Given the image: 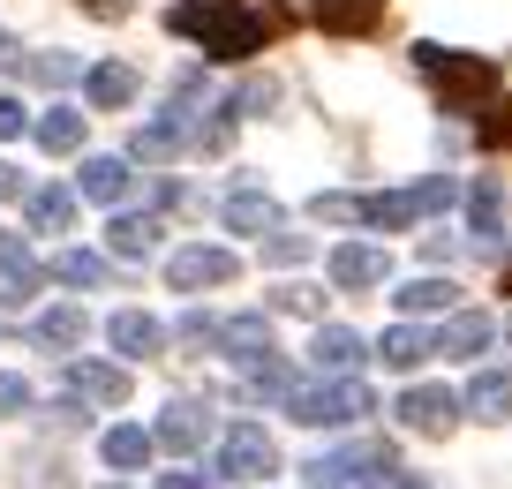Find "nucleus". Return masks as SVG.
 <instances>
[{"label": "nucleus", "mask_w": 512, "mask_h": 489, "mask_svg": "<svg viewBox=\"0 0 512 489\" xmlns=\"http://www.w3.org/2000/svg\"><path fill=\"white\" fill-rule=\"evenodd\" d=\"M166 31L196 38L211 61H249V53H264V38L279 31V16L272 8H249V0H174V8H166Z\"/></svg>", "instance_id": "f257e3e1"}, {"label": "nucleus", "mask_w": 512, "mask_h": 489, "mask_svg": "<svg viewBox=\"0 0 512 489\" xmlns=\"http://www.w3.org/2000/svg\"><path fill=\"white\" fill-rule=\"evenodd\" d=\"M415 68L445 91V113H482L505 91V68L482 61V53H452V46H415Z\"/></svg>", "instance_id": "f03ea898"}, {"label": "nucleus", "mask_w": 512, "mask_h": 489, "mask_svg": "<svg viewBox=\"0 0 512 489\" xmlns=\"http://www.w3.org/2000/svg\"><path fill=\"white\" fill-rule=\"evenodd\" d=\"M287 414H294L302 429H354L362 414H377V399H369V384L332 377V384H294Z\"/></svg>", "instance_id": "7ed1b4c3"}, {"label": "nucleus", "mask_w": 512, "mask_h": 489, "mask_svg": "<svg viewBox=\"0 0 512 489\" xmlns=\"http://www.w3.org/2000/svg\"><path fill=\"white\" fill-rule=\"evenodd\" d=\"M392 444L384 437H369V444H354V452H317L309 459V489H392Z\"/></svg>", "instance_id": "20e7f679"}, {"label": "nucleus", "mask_w": 512, "mask_h": 489, "mask_svg": "<svg viewBox=\"0 0 512 489\" xmlns=\"http://www.w3.org/2000/svg\"><path fill=\"white\" fill-rule=\"evenodd\" d=\"M272 467H279V452H272V437H264V422H226L219 474H234V482H264Z\"/></svg>", "instance_id": "39448f33"}, {"label": "nucleus", "mask_w": 512, "mask_h": 489, "mask_svg": "<svg viewBox=\"0 0 512 489\" xmlns=\"http://www.w3.org/2000/svg\"><path fill=\"white\" fill-rule=\"evenodd\" d=\"M234 249H204V241H196V249H174L166 256V286H174V294H204V286H226L234 279Z\"/></svg>", "instance_id": "423d86ee"}, {"label": "nucleus", "mask_w": 512, "mask_h": 489, "mask_svg": "<svg viewBox=\"0 0 512 489\" xmlns=\"http://www.w3.org/2000/svg\"><path fill=\"white\" fill-rule=\"evenodd\" d=\"M460 407H467V399H460V392H445V384H415V392L400 399V422L415 429V437H452Z\"/></svg>", "instance_id": "0eeeda50"}, {"label": "nucleus", "mask_w": 512, "mask_h": 489, "mask_svg": "<svg viewBox=\"0 0 512 489\" xmlns=\"http://www.w3.org/2000/svg\"><path fill=\"white\" fill-rule=\"evenodd\" d=\"M46 279H53V271L38 264V256L23 249L16 234H0V309H23V301H31Z\"/></svg>", "instance_id": "6e6552de"}, {"label": "nucleus", "mask_w": 512, "mask_h": 489, "mask_svg": "<svg viewBox=\"0 0 512 489\" xmlns=\"http://www.w3.org/2000/svg\"><path fill=\"white\" fill-rule=\"evenodd\" d=\"M309 362H317V377H354V369L369 362V339L347 332V324H317V339H309Z\"/></svg>", "instance_id": "1a4fd4ad"}, {"label": "nucleus", "mask_w": 512, "mask_h": 489, "mask_svg": "<svg viewBox=\"0 0 512 489\" xmlns=\"http://www.w3.org/2000/svg\"><path fill=\"white\" fill-rule=\"evenodd\" d=\"M196 128H204V121H196L189 106H166L159 121H144V128H136V143H128V151H136V158H151V166H159V158H174L181 143H196Z\"/></svg>", "instance_id": "9d476101"}, {"label": "nucleus", "mask_w": 512, "mask_h": 489, "mask_svg": "<svg viewBox=\"0 0 512 489\" xmlns=\"http://www.w3.org/2000/svg\"><path fill=\"white\" fill-rule=\"evenodd\" d=\"M68 399H91V407H121L128 399V369L121 362H68Z\"/></svg>", "instance_id": "9b49d317"}, {"label": "nucleus", "mask_w": 512, "mask_h": 489, "mask_svg": "<svg viewBox=\"0 0 512 489\" xmlns=\"http://www.w3.org/2000/svg\"><path fill=\"white\" fill-rule=\"evenodd\" d=\"M384 271H392V256L369 249V241H339V249H332V286H347V294L384 286Z\"/></svg>", "instance_id": "f8f14e48"}, {"label": "nucleus", "mask_w": 512, "mask_h": 489, "mask_svg": "<svg viewBox=\"0 0 512 489\" xmlns=\"http://www.w3.org/2000/svg\"><path fill=\"white\" fill-rule=\"evenodd\" d=\"M128 189H136V174H128V158H83V174H76V196H91V204L121 211Z\"/></svg>", "instance_id": "ddd939ff"}, {"label": "nucleus", "mask_w": 512, "mask_h": 489, "mask_svg": "<svg viewBox=\"0 0 512 489\" xmlns=\"http://www.w3.org/2000/svg\"><path fill=\"white\" fill-rule=\"evenodd\" d=\"M106 339H113V354H128V362H151V354L166 347L159 316H144V309H121V316H106Z\"/></svg>", "instance_id": "4468645a"}, {"label": "nucleus", "mask_w": 512, "mask_h": 489, "mask_svg": "<svg viewBox=\"0 0 512 489\" xmlns=\"http://www.w3.org/2000/svg\"><path fill=\"white\" fill-rule=\"evenodd\" d=\"M159 234L166 226L151 219V211H121V219L106 226V249L121 256V264H144V256H159Z\"/></svg>", "instance_id": "2eb2a0df"}, {"label": "nucleus", "mask_w": 512, "mask_h": 489, "mask_svg": "<svg viewBox=\"0 0 512 489\" xmlns=\"http://www.w3.org/2000/svg\"><path fill=\"white\" fill-rule=\"evenodd\" d=\"M151 437H159V452H196V444L211 437V414L196 407V399H174V407L159 414V429H151Z\"/></svg>", "instance_id": "dca6fc26"}, {"label": "nucleus", "mask_w": 512, "mask_h": 489, "mask_svg": "<svg viewBox=\"0 0 512 489\" xmlns=\"http://www.w3.org/2000/svg\"><path fill=\"white\" fill-rule=\"evenodd\" d=\"M83 98H91L98 113H121L128 98H136V68H128V61H98V68H83Z\"/></svg>", "instance_id": "f3484780"}, {"label": "nucleus", "mask_w": 512, "mask_h": 489, "mask_svg": "<svg viewBox=\"0 0 512 489\" xmlns=\"http://www.w3.org/2000/svg\"><path fill=\"white\" fill-rule=\"evenodd\" d=\"M309 16H317L324 31H339V38H362V31L384 23V0H309Z\"/></svg>", "instance_id": "a211bd4d"}, {"label": "nucleus", "mask_w": 512, "mask_h": 489, "mask_svg": "<svg viewBox=\"0 0 512 489\" xmlns=\"http://www.w3.org/2000/svg\"><path fill=\"white\" fill-rule=\"evenodd\" d=\"M219 347L234 354V362H264V354H272V316H226L219 324Z\"/></svg>", "instance_id": "6ab92c4d"}, {"label": "nucleus", "mask_w": 512, "mask_h": 489, "mask_svg": "<svg viewBox=\"0 0 512 489\" xmlns=\"http://www.w3.org/2000/svg\"><path fill=\"white\" fill-rule=\"evenodd\" d=\"M226 226L264 241V234H279V204H272L264 189H234V196H226Z\"/></svg>", "instance_id": "aec40b11"}, {"label": "nucleus", "mask_w": 512, "mask_h": 489, "mask_svg": "<svg viewBox=\"0 0 512 489\" xmlns=\"http://www.w3.org/2000/svg\"><path fill=\"white\" fill-rule=\"evenodd\" d=\"M98 452H106V467L136 474V467H151V452H159V437H151V429H136V422H121V429H106V437H98Z\"/></svg>", "instance_id": "412c9836"}, {"label": "nucleus", "mask_w": 512, "mask_h": 489, "mask_svg": "<svg viewBox=\"0 0 512 489\" xmlns=\"http://www.w3.org/2000/svg\"><path fill=\"white\" fill-rule=\"evenodd\" d=\"M467 414L475 422H512V369H482L467 384Z\"/></svg>", "instance_id": "4be33fe9"}, {"label": "nucleus", "mask_w": 512, "mask_h": 489, "mask_svg": "<svg viewBox=\"0 0 512 489\" xmlns=\"http://www.w3.org/2000/svg\"><path fill=\"white\" fill-rule=\"evenodd\" d=\"M430 354H437V339L415 332V324H392V332L377 339V362H384V369H422Z\"/></svg>", "instance_id": "5701e85b"}, {"label": "nucleus", "mask_w": 512, "mask_h": 489, "mask_svg": "<svg viewBox=\"0 0 512 489\" xmlns=\"http://www.w3.org/2000/svg\"><path fill=\"white\" fill-rule=\"evenodd\" d=\"M83 332H91V324H83V309H68V301H61V309H46V316L31 324V339H38L46 354H76Z\"/></svg>", "instance_id": "b1692460"}, {"label": "nucleus", "mask_w": 512, "mask_h": 489, "mask_svg": "<svg viewBox=\"0 0 512 489\" xmlns=\"http://www.w3.org/2000/svg\"><path fill=\"white\" fill-rule=\"evenodd\" d=\"M31 136L46 143L53 158H68V151H83V113L76 106H53V113H38V121H31Z\"/></svg>", "instance_id": "393cba45"}, {"label": "nucleus", "mask_w": 512, "mask_h": 489, "mask_svg": "<svg viewBox=\"0 0 512 489\" xmlns=\"http://www.w3.org/2000/svg\"><path fill=\"white\" fill-rule=\"evenodd\" d=\"M490 332H497V324L482 309H460L445 332H437V354H482V347H490Z\"/></svg>", "instance_id": "a878e982"}, {"label": "nucleus", "mask_w": 512, "mask_h": 489, "mask_svg": "<svg viewBox=\"0 0 512 489\" xmlns=\"http://www.w3.org/2000/svg\"><path fill=\"white\" fill-rule=\"evenodd\" d=\"M23 211H31L38 234H68V226H76V196H68V189H31Z\"/></svg>", "instance_id": "bb28decb"}, {"label": "nucleus", "mask_w": 512, "mask_h": 489, "mask_svg": "<svg viewBox=\"0 0 512 489\" xmlns=\"http://www.w3.org/2000/svg\"><path fill=\"white\" fill-rule=\"evenodd\" d=\"M46 271H53L61 286H106V279H113V264H106V256H91V249H61Z\"/></svg>", "instance_id": "cd10ccee"}, {"label": "nucleus", "mask_w": 512, "mask_h": 489, "mask_svg": "<svg viewBox=\"0 0 512 489\" xmlns=\"http://www.w3.org/2000/svg\"><path fill=\"white\" fill-rule=\"evenodd\" d=\"M241 399H294V369L287 362H249V377H241Z\"/></svg>", "instance_id": "c85d7f7f"}, {"label": "nucleus", "mask_w": 512, "mask_h": 489, "mask_svg": "<svg viewBox=\"0 0 512 489\" xmlns=\"http://www.w3.org/2000/svg\"><path fill=\"white\" fill-rule=\"evenodd\" d=\"M467 226H475V234H497V226H505V189H497V181H475V196H467Z\"/></svg>", "instance_id": "c756f323"}, {"label": "nucleus", "mask_w": 512, "mask_h": 489, "mask_svg": "<svg viewBox=\"0 0 512 489\" xmlns=\"http://www.w3.org/2000/svg\"><path fill=\"white\" fill-rule=\"evenodd\" d=\"M400 309H407V316L452 309V279H407V286H400Z\"/></svg>", "instance_id": "7c9ffc66"}, {"label": "nucleus", "mask_w": 512, "mask_h": 489, "mask_svg": "<svg viewBox=\"0 0 512 489\" xmlns=\"http://www.w3.org/2000/svg\"><path fill=\"white\" fill-rule=\"evenodd\" d=\"M23 76H31V83H53V91H61V83H76L83 68H76V53H38V61H23Z\"/></svg>", "instance_id": "2f4dec72"}, {"label": "nucleus", "mask_w": 512, "mask_h": 489, "mask_svg": "<svg viewBox=\"0 0 512 489\" xmlns=\"http://www.w3.org/2000/svg\"><path fill=\"white\" fill-rule=\"evenodd\" d=\"M309 256H317L309 234H264V264H309Z\"/></svg>", "instance_id": "473e14b6"}, {"label": "nucleus", "mask_w": 512, "mask_h": 489, "mask_svg": "<svg viewBox=\"0 0 512 489\" xmlns=\"http://www.w3.org/2000/svg\"><path fill=\"white\" fill-rule=\"evenodd\" d=\"M482 113H490V121L475 128V136H482V151H497V143H512V98L497 91V98H490V106H482Z\"/></svg>", "instance_id": "72a5a7b5"}, {"label": "nucleus", "mask_w": 512, "mask_h": 489, "mask_svg": "<svg viewBox=\"0 0 512 489\" xmlns=\"http://www.w3.org/2000/svg\"><path fill=\"white\" fill-rule=\"evenodd\" d=\"M272 98H279V83H272V76H249L234 98H226V113H264Z\"/></svg>", "instance_id": "f704fd0d"}, {"label": "nucleus", "mask_w": 512, "mask_h": 489, "mask_svg": "<svg viewBox=\"0 0 512 489\" xmlns=\"http://www.w3.org/2000/svg\"><path fill=\"white\" fill-rule=\"evenodd\" d=\"M317 219L324 226H362V196H317Z\"/></svg>", "instance_id": "c9c22d12"}, {"label": "nucleus", "mask_w": 512, "mask_h": 489, "mask_svg": "<svg viewBox=\"0 0 512 489\" xmlns=\"http://www.w3.org/2000/svg\"><path fill=\"white\" fill-rule=\"evenodd\" d=\"M8 414H31V384L23 377H0V422H8Z\"/></svg>", "instance_id": "e433bc0d"}, {"label": "nucleus", "mask_w": 512, "mask_h": 489, "mask_svg": "<svg viewBox=\"0 0 512 489\" xmlns=\"http://www.w3.org/2000/svg\"><path fill=\"white\" fill-rule=\"evenodd\" d=\"M279 309H294V316H317L324 301H317V286H279Z\"/></svg>", "instance_id": "4c0bfd02"}, {"label": "nucleus", "mask_w": 512, "mask_h": 489, "mask_svg": "<svg viewBox=\"0 0 512 489\" xmlns=\"http://www.w3.org/2000/svg\"><path fill=\"white\" fill-rule=\"evenodd\" d=\"M23 128H31V113H23L16 98H0V136H23Z\"/></svg>", "instance_id": "58836bf2"}, {"label": "nucleus", "mask_w": 512, "mask_h": 489, "mask_svg": "<svg viewBox=\"0 0 512 489\" xmlns=\"http://www.w3.org/2000/svg\"><path fill=\"white\" fill-rule=\"evenodd\" d=\"M76 8H83V16H98V23H121L128 16V0H76Z\"/></svg>", "instance_id": "ea45409f"}, {"label": "nucleus", "mask_w": 512, "mask_h": 489, "mask_svg": "<svg viewBox=\"0 0 512 489\" xmlns=\"http://www.w3.org/2000/svg\"><path fill=\"white\" fill-rule=\"evenodd\" d=\"M23 489H68V474L61 467H31V482H23Z\"/></svg>", "instance_id": "a19ab883"}, {"label": "nucleus", "mask_w": 512, "mask_h": 489, "mask_svg": "<svg viewBox=\"0 0 512 489\" xmlns=\"http://www.w3.org/2000/svg\"><path fill=\"white\" fill-rule=\"evenodd\" d=\"M0 196H31V189H23V174L8 166V158H0Z\"/></svg>", "instance_id": "79ce46f5"}, {"label": "nucleus", "mask_w": 512, "mask_h": 489, "mask_svg": "<svg viewBox=\"0 0 512 489\" xmlns=\"http://www.w3.org/2000/svg\"><path fill=\"white\" fill-rule=\"evenodd\" d=\"M159 489H204V474H189V467H181V474H159Z\"/></svg>", "instance_id": "37998d69"}, {"label": "nucleus", "mask_w": 512, "mask_h": 489, "mask_svg": "<svg viewBox=\"0 0 512 489\" xmlns=\"http://www.w3.org/2000/svg\"><path fill=\"white\" fill-rule=\"evenodd\" d=\"M8 68H23V53H16V38L0 31V76H8Z\"/></svg>", "instance_id": "c03bdc74"}, {"label": "nucleus", "mask_w": 512, "mask_h": 489, "mask_svg": "<svg viewBox=\"0 0 512 489\" xmlns=\"http://www.w3.org/2000/svg\"><path fill=\"white\" fill-rule=\"evenodd\" d=\"M392 489H430V482H422V474H400V482H392Z\"/></svg>", "instance_id": "a18cd8bd"}, {"label": "nucleus", "mask_w": 512, "mask_h": 489, "mask_svg": "<svg viewBox=\"0 0 512 489\" xmlns=\"http://www.w3.org/2000/svg\"><path fill=\"white\" fill-rule=\"evenodd\" d=\"M505 294H512V264H505Z\"/></svg>", "instance_id": "49530a36"}, {"label": "nucleus", "mask_w": 512, "mask_h": 489, "mask_svg": "<svg viewBox=\"0 0 512 489\" xmlns=\"http://www.w3.org/2000/svg\"><path fill=\"white\" fill-rule=\"evenodd\" d=\"M106 489H121V482H106Z\"/></svg>", "instance_id": "de8ad7c7"}]
</instances>
